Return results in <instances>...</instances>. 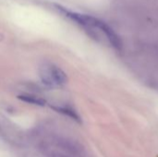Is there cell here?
<instances>
[{"label":"cell","mask_w":158,"mask_h":157,"mask_svg":"<svg viewBox=\"0 0 158 157\" xmlns=\"http://www.w3.org/2000/svg\"><path fill=\"white\" fill-rule=\"evenodd\" d=\"M19 99H20L23 102L32 104V105H40V106H44L46 104L45 100L42 99L41 97L35 96V95H19Z\"/></svg>","instance_id":"3957f363"},{"label":"cell","mask_w":158,"mask_h":157,"mask_svg":"<svg viewBox=\"0 0 158 157\" xmlns=\"http://www.w3.org/2000/svg\"><path fill=\"white\" fill-rule=\"evenodd\" d=\"M48 155H49V157H67V155H65L62 154V153L54 152V151L50 152V153L48 154Z\"/></svg>","instance_id":"277c9868"},{"label":"cell","mask_w":158,"mask_h":157,"mask_svg":"<svg viewBox=\"0 0 158 157\" xmlns=\"http://www.w3.org/2000/svg\"><path fill=\"white\" fill-rule=\"evenodd\" d=\"M40 78L49 87H59L68 81L67 74L59 67L53 64H44L41 67Z\"/></svg>","instance_id":"7a4b0ae2"},{"label":"cell","mask_w":158,"mask_h":157,"mask_svg":"<svg viewBox=\"0 0 158 157\" xmlns=\"http://www.w3.org/2000/svg\"><path fill=\"white\" fill-rule=\"evenodd\" d=\"M65 13H66L67 17H69V19H71L74 21L78 22L80 25H82V26L86 27L87 29L94 30V31L101 32L106 37V39L108 40L109 43L112 46H114L116 48H118L121 46L119 37L108 25H106L102 20H100L94 17L89 16V15H83V14L76 13V12L65 10Z\"/></svg>","instance_id":"6da1fadb"}]
</instances>
